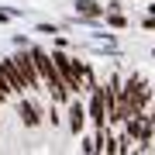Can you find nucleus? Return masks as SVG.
I'll use <instances>...</instances> for the list:
<instances>
[{"instance_id": "1", "label": "nucleus", "mask_w": 155, "mask_h": 155, "mask_svg": "<svg viewBox=\"0 0 155 155\" xmlns=\"http://www.w3.org/2000/svg\"><path fill=\"white\" fill-rule=\"evenodd\" d=\"M76 11H79V14H86V17H97V14H104V7L93 4V0H76Z\"/></svg>"}, {"instance_id": "2", "label": "nucleus", "mask_w": 155, "mask_h": 155, "mask_svg": "<svg viewBox=\"0 0 155 155\" xmlns=\"http://www.w3.org/2000/svg\"><path fill=\"white\" fill-rule=\"evenodd\" d=\"M107 24H110V28H124L127 17H121V14H107Z\"/></svg>"}, {"instance_id": "3", "label": "nucleus", "mask_w": 155, "mask_h": 155, "mask_svg": "<svg viewBox=\"0 0 155 155\" xmlns=\"http://www.w3.org/2000/svg\"><path fill=\"white\" fill-rule=\"evenodd\" d=\"M148 121H152V131H155V97H152V114H148Z\"/></svg>"}, {"instance_id": "4", "label": "nucleus", "mask_w": 155, "mask_h": 155, "mask_svg": "<svg viewBox=\"0 0 155 155\" xmlns=\"http://www.w3.org/2000/svg\"><path fill=\"white\" fill-rule=\"evenodd\" d=\"M145 28H148V31H155V17H148V21H145Z\"/></svg>"}]
</instances>
